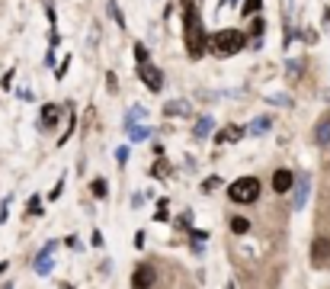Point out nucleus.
Listing matches in <instances>:
<instances>
[{
    "label": "nucleus",
    "mask_w": 330,
    "mask_h": 289,
    "mask_svg": "<svg viewBox=\"0 0 330 289\" xmlns=\"http://www.w3.org/2000/svg\"><path fill=\"white\" fill-rule=\"evenodd\" d=\"M314 144H330V113H324L321 119L314 122Z\"/></svg>",
    "instance_id": "nucleus-12"
},
{
    "label": "nucleus",
    "mask_w": 330,
    "mask_h": 289,
    "mask_svg": "<svg viewBox=\"0 0 330 289\" xmlns=\"http://www.w3.org/2000/svg\"><path fill=\"white\" fill-rule=\"evenodd\" d=\"M260 180L257 177H238V180L231 183V190H228V196L234 199V203H240V206H250V203H257L260 199Z\"/></svg>",
    "instance_id": "nucleus-3"
},
{
    "label": "nucleus",
    "mask_w": 330,
    "mask_h": 289,
    "mask_svg": "<svg viewBox=\"0 0 330 289\" xmlns=\"http://www.w3.org/2000/svg\"><path fill=\"white\" fill-rule=\"evenodd\" d=\"M106 10H109V16H112V23L119 26V29H125V20H122V10H119V3H115V0H109Z\"/></svg>",
    "instance_id": "nucleus-17"
},
{
    "label": "nucleus",
    "mask_w": 330,
    "mask_h": 289,
    "mask_svg": "<svg viewBox=\"0 0 330 289\" xmlns=\"http://www.w3.org/2000/svg\"><path fill=\"white\" fill-rule=\"evenodd\" d=\"M250 20H254V23H250V32H247V36H263V32H266V20H260V13L250 16Z\"/></svg>",
    "instance_id": "nucleus-19"
},
{
    "label": "nucleus",
    "mask_w": 330,
    "mask_h": 289,
    "mask_svg": "<svg viewBox=\"0 0 330 289\" xmlns=\"http://www.w3.org/2000/svg\"><path fill=\"white\" fill-rule=\"evenodd\" d=\"M157 283V270L151 264H141L135 267V273H131V286H154Z\"/></svg>",
    "instance_id": "nucleus-8"
},
{
    "label": "nucleus",
    "mask_w": 330,
    "mask_h": 289,
    "mask_svg": "<svg viewBox=\"0 0 330 289\" xmlns=\"http://www.w3.org/2000/svg\"><path fill=\"white\" fill-rule=\"evenodd\" d=\"M55 251H58V241H48L45 248L36 254L32 267H36V273H38V276H48V273H52V267H55V264H52V254H55Z\"/></svg>",
    "instance_id": "nucleus-5"
},
{
    "label": "nucleus",
    "mask_w": 330,
    "mask_h": 289,
    "mask_svg": "<svg viewBox=\"0 0 330 289\" xmlns=\"http://www.w3.org/2000/svg\"><path fill=\"white\" fill-rule=\"evenodd\" d=\"M247 228H250V222H247V219H240V215L231 219V231H234V235H244Z\"/></svg>",
    "instance_id": "nucleus-21"
},
{
    "label": "nucleus",
    "mask_w": 330,
    "mask_h": 289,
    "mask_svg": "<svg viewBox=\"0 0 330 289\" xmlns=\"http://www.w3.org/2000/svg\"><path fill=\"white\" fill-rule=\"evenodd\" d=\"M212 125H215V116H212V113H205L199 122H196V129H192V135H196V138H208Z\"/></svg>",
    "instance_id": "nucleus-13"
},
{
    "label": "nucleus",
    "mask_w": 330,
    "mask_h": 289,
    "mask_svg": "<svg viewBox=\"0 0 330 289\" xmlns=\"http://www.w3.org/2000/svg\"><path fill=\"white\" fill-rule=\"evenodd\" d=\"M138 77H141V84H145L147 90L161 93V87H164V71L157 68V64H151V61H138Z\"/></svg>",
    "instance_id": "nucleus-4"
},
{
    "label": "nucleus",
    "mask_w": 330,
    "mask_h": 289,
    "mask_svg": "<svg viewBox=\"0 0 330 289\" xmlns=\"http://www.w3.org/2000/svg\"><path fill=\"white\" fill-rule=\"evenodd\" d=\"M244 132L247 129H240V125H228V129H221V132H218V138H215V142H240V138H244Z\"/></svg>",
    "instance_id": "nucleus-14"
},
{
    "label": "nucleus",
    "mask_w": 330,
    "mask_h": 289,
    "mask_svg": "<svg viewBox=\"0 0 330 289\" xmlns=\"http://www.w3.org/2000/svg\"><path fill=\"white\" fill-rule=\"evenodd\" d=\"M263 10V0H244V7H240V13L244 16H257Z\"/></svg>",
    "instance_id": "nucleus-18"
},
{
    "label": "nucleus",
    "mask_w": 330,
    "mask_h": 289,
    "mask_svg": "<svg viewBox=\"0 0 330 289\" xmlns=\"http://www.w3.org/2000/svg\"><path fill=\"white\" fill-rule=\"evenodd\" d=\"M26 212H29V215H42V203H38V196H32V199H29Z\"/></svg>",
    "instance_id": "nucleus-22"
},
{
    "label": "nucleus",
    "mask_w": 330,
    "mask_h": 289,
    "mask_svg": "<svg viewBox=\"0 0 330 289\" xmlns=\"http://www.w3.org/2000/svg\"><path fill=\"white\" fill-rule=\"evenodd\" d=\"M269 125H273V119H269V116H257V119L247 125V132H250V135H263Z\"/></svg>",
    "instance_id": "nucleus-15"
},
{
    "label": "nucleus",
    "mask_w": 330,
    "mask_h": 289,
    "mask_svg": "<svg viewBox=\"0 0 330 289\" xmlns=\"http://www.w3.org/2000/svg\"><path fill=\"white\" fill-rule=\"evenodd\" d=\"M147 116V109L145 106H131L128 109V116H125V129H131V125H135V122H141Z\"/></svg>",
    "instance_id": "nucleus-16"
},
{
    "label": "nucleus",
    "mask_w": 330,
    "mask_h": 289,
    "mask_svg": "<svg viewBox=\"0 0 330 289\" xmlns=\"http://www.w3.org/2000/svg\"><path fill=\"white\" fill-rule=\"evenodd\" d=\"M151 174H154V177H161V174H167V164H164V161H161V164H154V167H151Z\"/></svg>",
    "instance_id": "nucleus-27"
},
{
    "label": "nucleus",
    "mask_w": 330,
    "mask_h": 289,
    "mask_svg": "<svg viewBox=\"0 0 330 289\" xmlns=\"http://www.w3.org/2000/svg\"><path fill=\"white\" fill-rule=\"evenodd\" d=\"M231 3H234V7H238V0H231Z\"/></svg>",
    "instance_id": "nucleus-32"
},
{
    "label": "nucleus",
    "mask_w": 330,
    "mask_h": 289,
    "mask_svg": "<svg viewBox=\"0 0 330 289\" xmlns=\"http://www.w3.org/2000/svg\"><path fill=\"white\" fill-rule=\"evenodd\" d=\"M183 39H186L189 58H202L212 48V36L205 32L202 13L196 10V0H183Z\"/></svg>",
    "instance_id": "nucleus-1"
},
{
    "label": "nucleus",
    "mask_w": 330,
    "mask_h": 289,
    "mask_svg": "<svg viewBox=\"0 0 330 289\" xmlns=\"http://www.w3.org/2000/svg\"><path fill=\"white\" fill-rule=\"evenodd\" d=\"M215 186H221V180H218V177H208V180H202V193H212Z\"/></svg>",
    "instance_id": "nucleus-23"
},
{
    "label": "nucleus",
    "mask_w": 330,
    "mask_h": 289,
    "mask_svg": "<svg viewBox=\"0 0 330 289\" xmlns=\"http://www.w3.org/2000/svg\"><path fill=\"white\" fill-rule=\"evenodd\" d=\"M244 45H247V32H240V29H221V32L212 36V52L221 55V58L238 55Z\"/></svg>",
    "instance_id": "nucleus-2"
},
{
    "label": "nucleus",
    "mask_w": 330,
    "mask_h": 289,
    "mask_svg": "<svg viewBox=\"0 0 330 289\" xmlns=\"http://www.w3.org/2000/svg\"><path fill=\"white\" fill-rule=\"evenodd\" d=\"M308 190H311V177H308V174H298V177H295V186H292V209H295V212L305 206Z\"/></svg>",
    "instance_id": "nucleus-6"
},
{
    "label": "nucleus",
    "mask_w": 330,
    "mask_h": 289,
    "mask_svg": "<svg viewBox=\"0 0 330 289\" xmlns=\"http://www.w3.org/2000/svg\"><path fill=\"white\" fill-rule=\"evenodd\" d=\"M115 158H119V161L125 164V161H128V148H119V151H115Z\"/></svg>",
    "instance_id": "nucleus-30"
},
{
    "label": "nucleus",
    "mask_w": 330,
    "mask_h": 289,
    "mask_svg": "<svg viewBox=\"0 0 330 289\" xmlns=\"http://www.w3.org/2000/svg\"><path fill=\"white\" fill-rule=\"evenodd\" d=\"M161 113H164V116H189V113H192V103H189V100H186V97L167 100Z\"/></svg>",
    "instance_id": "nucleus-10"
},
{
    "label": "nucleus",
    "mask_w": 330,
    "mask_h": 289,
    "mask_svg": "<svg viewBox=\"0 0 330 289\" xmlns=\"http://www.w3.org/2000/svg\"><path fill=\"white\" fill-rule=\"evenodd\" d=\"M131 142H147V138H151V129H147V125H138V129H135V125H131Z\"/></svg>",
    "instance_id": "nucleus-20"
},
{
    "label": "nucleus",
    "mask_w": 330,
    "mask_h": 289,
    "mask_svg": "<svg viewBox=\"0 0 330 289\" xmlns=\"http://www.w3.org/2000/svg\"><path fill=\"white\" fill-rule=\"evenodd\" d=\"M61 190H64V180H58V183H55V190H52V199L61 196Z\"/></svg>",
    "instance_id": "nucleus-29"
},
{
    "label": "nucleus",
    "mask_w": 330,
    "mask_h": 289,
    "mask_svg": "<svg viewBox=\"0 0 330 289\" xmlns=\"http://www.w3.org/2000/svg\"><path fill=\"white\" fill-rule=\"evenodd\" d=\"M298 71H301V61H298V58H292V64H289V74L295 77V74H298Z\"/></svg>",
    "instance_id": "nucleus-28"
},
{
    "label": "nucleus",
    "mask_w": 330,
    "mask_h": 289,
    "mask_svg": "<svg viewBox=\"0 0 330 289\" xmlns=\"http://www.w3.org/2000/svg\"><path fill=\"white\" fill-rule=\"evenodd\" d=\"M292 186H295V174H292V170L279 167L276 174H273V190H276V193H289Z\"/></svg>",
    "instance_id": "nucleus-11"
},
{
    "label": "nucleus",
    "mask_w": 330,
    "mask_h": 289,
    "mask_svg": "<svg viewBox=\"0 0 330 289\" xmlns=\"http://www.w3.org/2000/svg\"><path fill=\"white\" fill-rule=\"evenodd\" d=\"M154 219H157V222H167V219H170V215H167V203L157 206V215H154Z\"/></svg>",
    "instance_id": "nucleus-25"
},
{
    "label": "nucleus",
    "mask_w": 330,
    "mask_h": 289,
    "mask_svg": "<svg viewBox=\"0 0 330 289\" xmlns=\"http://www.w3.org/2000/svg\"><path fill=\"white\" fill-rule=\"evenodd\" d=\"M135 55H138V61H147V48L141 45V42H138V45H135Z\"/></svg>",
    "instance_id": "nucleus-26"
},
{
    "label": "nucleus",
    "mask_w": 330,
    "mask_h": 289,
    "mask_svg": "<svg viewBox=\"0 0 330 289\" xmlns=\"http://www.w3.org/2000/svg\"><path fill=\"white\" fill-rule=\"evenodd\" d=\"M106 193H109V190H106V180H93V196H100V199H103Z\"/></svg>",
    "instance_id": "nucleus-24"
},
{
    "label": "nucleus",
    "mask_w": 330,
    "mask_h": 289,
    "mask_svg": "<svg viewBox=\"0 0 330 289\" xmlns=\"http://www.w3.org/2000/svg\"><path fill=\"white\" fill-rule=\"evenodd\" d=\"M311 260H314V267H330V238H317L314 241Z\"/></svg>",
    "instance_id": "nucleus-9"
},
{
    "label": "nucleus",
    "mask_w": 330,
    "mask_h": 289,
    "mask_svg": "<svg viewBox=\"0 0 330 289\" xmlns=\"http://www.w3.org/2000/svg\"><path fill=\"white\" fill-rule=\"evenodd\" d=\"M61 116H64V109L58 106V103H45L42 106V119H38V129H55V122H61Z\"/></svg>",
    "instance_id": "nucleus-7"
},
{
    "label": "nucleus",
    "mask_w": 330,
    "mask_h": 289,
    "mask_svg": "<svg viewBox=\"0 0 330 289\" xmlns=\"http://www.w3.org/2000/svg\"><path fill=\"white\" fill-rule=\"evenodd\" d=\"M7 267H10V264H7V260H0V273H3V270H7Z\"/></svg>",
    "instance_id": "nucleus-31"
}]
</instances>
